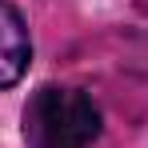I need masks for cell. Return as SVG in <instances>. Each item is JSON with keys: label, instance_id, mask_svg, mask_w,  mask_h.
Wrapping results in <instances>:
<instances>
[{"label": "cell", "instance_id": "cell-1", "mask_svg": "<svg viewBox=\"0 0 148 148\" xmlns=\"http://www.w3.org/2000/svg\"><path fill=\"white\" fill-rule=\"evenodd\" d=\"M100 136V112L80 88H36L24 108L28 148H92Z\"/></svg>", "mask_w": 148, "mask_h": 148}, {"label": "cell", "instance_id": "cell-2", "mask_svg": "<svg viewBox=\"0 0 148 148\" xmlns=\"http://www.w3.org/2000/svg\"><path fill=\"white\" fill-rule=\"evenodd\" d=\"M28 56H32V44H28V28L20 12L8 0H0V88H12L24 76Z\"/></svg>", "mask_w": 148, "mask_h": 148}]
</instances>
